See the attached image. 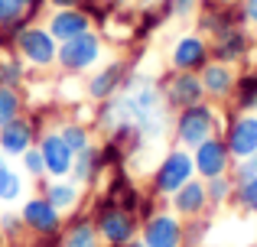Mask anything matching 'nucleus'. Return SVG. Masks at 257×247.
Returning <instances> with one entry per match:
<instances>
[{"label":"nucleus","instance_id":"nucleus-13","mask_svg":"<svg viewBox=\"0 0 257 247\" xmlns=\"http://www.w3.org/2000/svg\"><path fill=\"white\" fill-rule=\"evenodd\" d=\"M140 241L147 247H182V218L176 211L160 208L140 224Z\"/></svg>","mask_w":257,"mask_h":247},{"label":"nucleus","instance_id":"nucleus-7","mask_svg":"<svg viewBox=\"0 0 257 247\" xmlns=\"http://www.w3.org/2000/svg\"><path fill=\"white\" fill-rule=\"evenodd\" d=\"M160 91H163L166 108H173V111H182L189 104L205 101V88H202L199 72H170L160 82Z\"/></svg>","mask_w":257,"mask_h":247},{"label":"nucleus","instance_id":"nucleus-10","mask_svg":"<svg viewBox=\"0 0 257 247\" xmlns=\"http://www.w3.org/2000/svg\"><path fill=\"white\" fill-rule=\"evenodd\" d=\"M124 82H127V62H120V59H114V62H101L98 69L88 75L85 95H88L91 104H104V101H111V98L117 95Z\"/></svg>","mask_w":257,"mask_h":247},{"label":"nucleus","instance_id":"nucleus-5","mask_svg":"<svg viewBox=\"0 0 257 247\" xmlns=\"http://www.w3.org/2000/svg\"><path fill=\"white\" fill-rule=\"evenodd\" d=\"M56 52H59V43L52 39V33L46 30L43 23H26L17 36V56L23 59L26 69H36V72H46L56 65Z\"/></svg>","mask_w":257,"mask_h":247},{"label":"nucleus","instance_id":"nucleus-18","mask_svg":"<svg viewBox=\"0 0 257 247\" xmlns=\"http://www.w3.org/2000/svg\"><path fill=\"white\" fill-rule=\"evenodd\" d=\"M59 247H104V241H101L98 228H94L91 215H72L69 221L62 224V234H59Z\"/></svg>","mask_w":257,"mask_h":247},{"label":"nucleus","instance_id":"nucleus-17","mask_svg":"<svg viewBox=\"0 0 257 247\" xmlns=\"http://www.w3.org/2000/svg\"><path fill=\"white\" fill-rule=\"evenodd\" d=\"M170 208L179 218H202L208 208V195H205V179H189L179 192L170 195Z\"/></svg>","mask_w":257,"mask_h":247},{"label":"nucleus","instance_id":"nucleus-32","mask_svg":"<svg viewBox=\"0 0 257 247\" xmlns=\"http://www.w3.org/2000/svg\"><path fill=\"white\" fill-rule=\"evenodd\" d=\"M166 7H170V17H189L199 7V0H166Z\"/></svg>","mask_w":257,"mask_h":247},{"label":"nucleus","instance_id":"nucleus-1","mask_svg":"<svg viewBox=\"0 0 257 247\" xmlns=\"http://www.w3.org/2000/svg\"><path fill=\"white\" fill-rule=\"evenodd\" d=\"M88 215H91V221H94V228H98L104 247H124V244H131V241L140 237V218L134 215V211L120 208L117 198H111L107 192H101V195L94 198Z\"/></svg>","mask_w":257,"mask_h":247},{"label":"nucleus","instance_id":"nucleus-29","mask_svg":"<svg viewBox=\"0 0 257 247\" xmlns=\"http://www.w3.org/2000/svg\"><path fill=\"white\" fill-rule=\"evenodd\" d=\"M234 91H238V108L241 111L257 108V72H251V75H241L238 82H234Z\"/></svg>","mask_w":257,"mask_h":247},{"label":"nucleus","instance_id":"nucleus-26","mask_svg":"<svg viewBox=\"0 0 257 247\" xmlns=\"http://www.w3.org/2000/svg\"><path fill=\"white\" fill-rule=\"evenodd\" d=\"M26 234H30V231H26L20 211H0V237H4L7 244H23Z\"/></svg>","mask_w":257,"mask_h":247},{"label":"nucleus","instance_id":"nucleus-33","mask_svg":"<svg viewBox=\"0 0 257 247\" xmlns=\"http://www.w3.org/2000/svg\"><path fill=\"white\" fill-rule=\"evenodd\" d=\"M85 0H46L49 10H65V7H82Z\"/></svg>","mask_w":257,"mask_h":247},{"label":"nucleus","instance_id":"nucleus-12","mask_svg":"<svg viewBox=\"0 0 257 247\" xmlns=\"http://www.w3.org/2000/svg\"><path fill=\"white\" fill-rule=\"evenodd\" d=\"M192 166H195V176L199 179H215V176H225L231 169V153H228L225 137H208L205 143H199L192 150Z\"/></svg>","mask_w":257,"mask_h":247},{"label":"nucleus","instance_id":"nucleus-3","mask_svg":"<svg viewBox=\"0 0 257 247\" xmlns=\"http://www.w3.org/2000/svg\"><path fill=\"white\" fill-rule=\"evenodd\" d=\"M195 179V166H192V150L186 146H173L163 153V159L157 163L150 176V195L157 198H170L173 192H179L182 185Z\"/></svg>","mask_w":257,"mask_h":247},{"label":"nucleus","instance_id":"nucleus-9","mask_svg":"<svg viewBox=\"0 0 257 247\" xmlns=\"http://www.w3.org/2000/svg\"><path fill=\"white\" fill-rule=\"evenodd\" d=\"M36 146L43 153V163H46V176L49 179H69L72 172V163H75V153L69 150V143L62 140V133L56 127L43 130L36 137Z\"/></svg>","mask_w":257,"mask_h":247},{"label":"nucleus","instance_id":"nucleus-27","mask_svg":"<svg viewBox=\"0 0 257 247\" xmlns=\"http://www.w3.org/2000/svg\"><path fill=\"white\" fill-rule=\"evenodd\" d=\"M20 169H23V176L30 179V182H43V179H49V176H46L43 153H39V146H36V143H33L30 150L20 156Z\"/></svg>","mask_w":257,"mask_h":247},{"label":"nucleus","instance_id":"nucleus-28","mask_svg":"<svg viewBox=\"0 0 257 247\" xmlns=\"http://www.w3.org/2000/svg\"><path fill=\"white\" fill-rule=\"evenodd\" d=\"M231 192H234V179H228V172H225V176H215V179H205L208 208H218V205H225Z\"/></svg>","mask_w":257,"mask_h":247},{"label":"nucleus","instance_id":"nucleus-30","mask_svg":"<svg viewBox=\"0 0 257 247\" xmlns=\"http://www.w3.org/2000/svg\"><path fill=\"white\" fill-rule=\"evenodd\" d=\"M234 198H238V205L244 211H257V176H251V179H241L238 185H234Z\"/></svg>","mask_w":257,"mask_h":247},{"label":"nucleus","instance_id":"nucleus-15","mask_svg":"<svg viewBox=\"0 0 257 247\" xmlns=\"http://www.w3.org/2000/svg\"><path fill=\"white\" fill-rule=\"evenodd\" d=\"M36 185H39V195H46L62 215H75L85 195V189L78 182H72V179H43Z\"/></svg>","mask_w":257,"mask_h":247},{"label":"nucleus","instance_id":"nucleus-31","mask_svg":"<svg viewBox=\"0 0 257 247\" xmlns=\"http://www.w3.org/2000/svg\"><path fill=\"white\" fill-rule=\"evenodd\" d=\"M257 176V150L251 153V156L238 159V166H234V182H241V179H251Z\"/></svg>","mask_w":257,"mask_h":247},{"label":"nucleus","instance_id":"nucleus-36","mask_svg":"<svg viewBox=\"0 0 257 247\" xmlns=\"http://www.w3.org/2000/svg\"><path fill=\"white\" fill-rule=\"evenodd\" d=\"M124 247H147V244H144V241L137 237V241H131V244H124Z\"/></svg>","mask_w":257,"mask_h":247},{"label":"nucleus","instance_id":"nucleus-11","mask_svg":"<svg viewBox=\"0 0 257 247\" xmlns=\"http://www.w3.org/2000/svg\"><path fill=\"white\" fill-rule=\"evenodd\" d=\"M208 62H212V46H208L205 36H199V33L179 36L170 49L173 72H202Z\"/></svg>","mask_w":257,"mask_h":247},{"label":"nucleus","instance_id":"nucleus-2","mask_svg":"<svg viewBox=\"0 0 257 247\" xmlns=\"http://www.w3.org/2000/svg\"><path fill=\"white\" fill-rule=\"evenodd\" d=\"M104 62V36L98 30H88L75 39H65L59 43V52H56V69L62 75H72V78H82V75H91L98 65Z\"/></svg>","mask_w":257,"mask_h":247},{"label":"nucleus","instance_id":"nucleus-16","mask_svg":"<svg viewBox=\"0 0 257 247\" xmlns=\"http://www.w3.org/2000/svg\"><path fill=\"white\" fill-rule=\"evenodd\" d=\"M225 143H228V153L231 159H244L257 150V117L251 114H241L228 124L225 130Z\"/></svg>","mask_w":257,"mask_h":247},{"label":"nucleus","instance_id":"nucleus-21","mask_svg":"<svg viewBox=\"0 0 257 247\" xmlns=\"http://www.w3.org/2000/svg\"><path fill=\"white\" fill-rule=\"evenodd\" d=\"M199 78H202L205 95H212V98H228L234 91V82H238L231 65H225V62H208L205 69L199 72Z\"/></svg>","mask_w":257,"mask_h":247},{"label":"nucleus","instance_id":"nucleus-24","mask_svg":"<svg viewBox=\"0 0 257 247\" xmlns=\"http://www.w3.org/2000/svg\"><path fill=\"white\" fill-rule=\"evenodd\" d=\"M26 111V101H23V91L20 88H7V85H0V127L17 121V117H23Z\"/></svg>","mask_w":257,"mask_h":247},{"label":"nucleus","instance_id":"nucleus-25","mask_svg":"<svg viewBox=\"0 0 257 247\" xmlns=\"http://www.w3.org/2000/svg\"><path fill=\"white\" fill-rule=\"evenodd\" d=\"M56 130L62 133V140L69 143L72 153H78V150H85V146H91V127L82 124V121H62Z\"/></svg>","mask_w":257,"mask_h":247},{"label":"nucleus","instance_id":"nucleus-35","mask_svg":"<svg viewBox=\"0 0 257 247\" xmlns=\"http://www.w3.org/2000/svg\"><path fill=\"white\" fill-rule=\"evenodd\" d=\"M30 247H59V237H33Z\"/></svg>","mask_w":257,"mask_h":247},{"label":"nucleus","instance_id":"nucleus-34","mask_svg":"<svg viewBox=\"0 0 257 247\" xmlns=\"http://www.w3.org/2000/svg\"><path fill=\"white\" fill-rule=\"evenodd\" d=\"M244 20H251L257 26V0H244Z\"/></svg>","mask_w":257,"mask_h":247},{"label":"nucleus","instance_id":"nucleus-23","mask_svg":"<svg viewBox=\"0 0 257 247\" xmlns=\"http://www.w3.org/2000/svg\"><path fill=\"white\" fill-rule=\"evenodd\" d=\"M26 75H30V69L23 65V59H20L17 52L0 56V85H7V88H23Z\"/></svg>","mask_w":257,"mask_h":247},{"label":"nucleus","instance_id":"nucleus-6","mask_svg":"<svg viewBox=\"0 0 257 247\" xmlns=\"http://www.w3.org/2000/svg\"><path fill=\"white\" fill-rule=\"evenodd\" d=\"M20 218H23L26 231H30L33 237H59L62 234V224H65V215L46 195H39V192L23 195V202H20Z\"/></svg>","mask_w":257,"mask_h":247},{"label":"nucleus","instance_id":"nucleus-4","mask_svg":"<svg viewBox=\"0 0 257 247\" xmlns=\"http://www.w3.org/2000/svg\"><path fill=\"white\" fill-rule=\"evenodd\" d=\"M173 133H176V146L195 150L199 143H205L208 137H215V133H218V114H215V108L208 101L189 104V108L176 111Z\"/></svg>","mask_w":257,"mask_h":247},{"label":"nucleus","instance_id":"nucleus-14","mask_svg":"<svg viewBox=\"0 0 257 247\" xmlns=\"http://www.w3.org/2000/svg\"><path fill=\"white\" fill-rule=\"evenodd\" d=\"M43 26L52 33L56 43H65V39H75L82 33L94 30V20L85 7H65V10H49L43 20Z\"/></svg>","mask_w":257,"mask_h":247},{"label":"nucleus","instance_id":"nucleus-22","mask_svg":"<svg viewBox=\"0 0 257 247\" xmlns=\"http://www.w3.org/2000/svg\"><path fill=\"white\" fill-rule=\"evenodd\" d=\"M26 195V179L20 169H13L10 159L0 153V205H13V202H23Z\"/></svg>","mask_w":257,"mask_h":247},{"label":"nucleus","instance_id":"nucleus-8","mask_svg":"<svg viewBox=\"0 0 257 247\" xmlns=\"http://www.w3.org/2000/svg\"><path fill=\"white\" fill-rule=\"evenodd\" d=\"M39 133H43V124H39L36 114L17 117V121L0 127V153H4L7 159H20L33 143H36Z\"/></svg>","mask_w":257,"mask_h":247},{"label":"nucleus","instance_id":"nucleus-19","mask_svg":"<svg viewBox=\"0 0 257 247\" xmlns=\"http://www.w3.org/2000/svg\"><path fill=\"white\" fill-rule=\"evenodd\" d=\"M104 159H101V146H85V150L75 153V163H72V172L69 179L72 182H78L82 189H91V185L101 182V176H104Z\"/></svg>","mask_w":257,"mask_h":247},{"label":"nucleus","instance_id":"nucleus-20","mask_svg":"<svg viewBox=\"0 0 257 247\" xmlns=\"http://www.w3.org/2000/svg\"><path fill=\"white\" fill-rule=\"evenodd\" d=\"M247 52V33L241 30V26H231V30L218 33L215 36V46H212V62H238L241 56Z\"/></svg>","mask_w":257,"mask_h":247}]
</instances>
